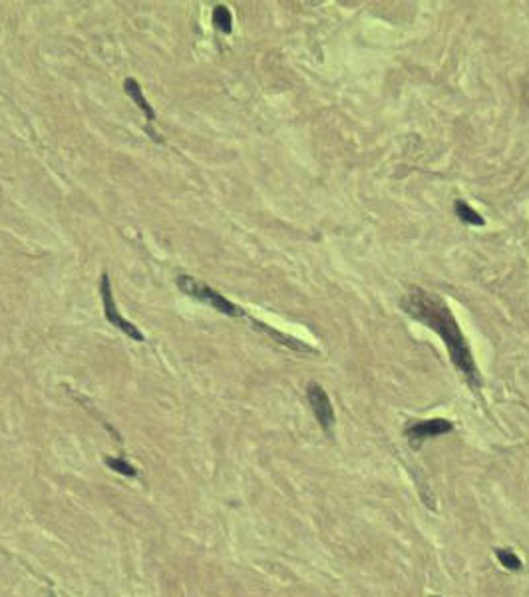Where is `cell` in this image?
<instances>
[{"mask_svg":"<svg viewBox=\"0 0 529 597\" xmlns=\"http://www.w3.org/2000/svg\"><path fill=\"white\" fill-rule=\"evenodd\" d=\"M400 309L414 321H418V323L428 326L430 331L438 333L440 339L444 341L454 366L468 380V384L472 389L481 386V376L478 373L472 349L466 341L454 313L446 305L442 297L422 289V287H410L408 293L400 301Z\"/></svg>","mask_w":529,"mask_h":597,"instance_id":"cell-1","label":"cell"},{"mask_svg":"<svg viewBox=\"0 0 529 597\" xmlns=\"http://www.w3.org/2000/svg\"><path fill=\"white\" fill-rule=\"evenodd\" d=\"M177 287H179L181 293H186L189 297H193V299L201 301L205 305L213 307L215 311H219L221 315H227V317H245V311H243L239 305L231 303L227 297H223L219 291L211 289L207 283L195 279V277H191V275H179V277H177Z\"/></svg>","mask_w":529,"mask_h":597,"instance_id":"cell-2","label":"cell"},{"mask_svg":"<svg viewBox=\"0 0 529 597\" xmlns=\"http://www.w3.org/2000/svg\"><path fill=\"white\" fill-rule=\"evenodd\" d=\"M100 295H102L103 301V315H106V321L116 326L118 331H121L126 337L134 339L137 342L146 341L143 333L137 329L136 324L130 323L128 319L121 317V313L118 311V305H116V299H114V293H112V283H110V277L108 273L102 275V281H100Z\"/></svg>","mask_w":529,"mask_h":597,"instance_id":"cell-3","label":"cell"},{"mask_svg":"<svg viewBox=\"0 0 529 597\" xmlns=\"http://www.w3.org/2000/svg\"><path fill=\"white\" fill-rule=\"evenodd\" d=\"M452 422L446 418H430V420H420V422H412L410 427H406V438L412 444V448H420L424 440L434 438V436H442L452 432Z\"/></svg>","mask_w":529,"mask_h":597,"instance_id":"cell-4","label":"cell"},{"mask_svg":"<svg viewBox=\"0 0 529 597\" xmlns=\"http://www.w3.org/2000/svg\"><path fill=\"white\" fill-rule=\"evenodd\" d=\"M307 396L308 402H310V409L315 412L321 428L326 430V432H330L332 427H335V409H332V402H330L326 391L321 384L310 382L307 389Z\"/></svg>","mask_w":529,"mask_h":597,"instance_id":"cell-5","label":"cell"},{"mask_svg":"<svg viewBox=\"0 0 529 597\" xmlns=\"http://www.w3.org/2000/svg\"><path fill=\"white\" fill-rule=\"evenodd\" d=\"M123 90H126V94L136 102V106L146 114V118H148V124H154L155 121V112L154 108L148 104V100H146V96H143V92H141V86L137 84L136 78H126V82H123Z\"/></svg>","mask_w":529,"mask_h":597,"instance_id":"cell-6","label":"cell"},{"mask_svg":"<svg viewBox=\"0 0 529 597\" xmlns=\"http://www.w3.org/2000/svg\"><path fill=\"white\" fill-rule=\"evenodd\" d=\"M251 323L255 324V329L263 331V333H267L269 337H273L275 341L281 342V344H285V346H289V349H292V351H301V353H315V349H310L308 344L301 342L299 339H292V337H289V335H283V333L275 331V329H271L269 324L261 323V321H255V319H251Z\"/></svg>","mask_w":529,"mask_h":597,"instance_id":"cell-7","label":"cell"},{"mask_svg":"<svg viewBox=\"0 0 529 597\" xmlns=\"http://www.w3.org/2000/svg\"><path fill=\"white\" fill-rule=\"evenodd\" d=\"M454 213H456L458 219H460L461 223H466V225H474V227H483V225H486V219L479 215L478 211L470 204L461 202V199H458V202L454 204Z\"/></svg>","mask_w":529,"mask_h":597,"instance_id":"cell-8","label":"cell"},{"mask_svg":"<svg viewBox=\"0 0 529 597\" xmlns=\"http://www.w3.org/2000/svg\"><path fill=\"white\" fill-rule=\"evenodd\" d=\"M211 20H213V24H215V28L221 30L223 35H231V30H233V17H231V10H229L225 4H219V6L213 8Z\"/></svg>","mask_w":529,"mask_h":597,"instance_id":"cell-9","label":"cell"},{"mask_svg":"<svg viewBox=\"0 0 529 597\" xmlns=\"http://www.w3.org/2000/svg\"><path fill=\"white\" fill-rule=\"evenodd\" d=\"M495 556H497V560L501 562V565H503L506 569H510V571H519V569L523 567L521 560H519L513 551H510V549L499 547V549H495Z\"/></svg>","mask_w":529,"mask_h":597,"instance_id":"cell-10","label":"cell"},{"mask_svg":"<svg viewBox=\"0 0 529 597\" xmlns=\"http://www.w3.org/2000/svg\"><path fill=\"white\" fill-rule=\"evenodd\" d=\"M106 464L112 468V470H116L118 474H123V476H136V468L132 466V464H128L126 460H121V458H106Z\"/></svg>","mask_w":529,"mask_h":597,"instance_id":"cell-11","label":"cell"},{"mask_svg":"<svg viewBox=\"0 0 529 597\" xmlns=\"http://www.w3.org/2000/svg\"><path fill=\"white\" fill-rule=\"evenodd\" d=\"M434 597H438V596H434Z\"/></svg>","mask_w":529,"mask_h":597,"instance_id":"cell-12","label":"cell"}]
</instances>
